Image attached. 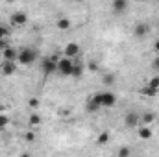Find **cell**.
Wrapping results in <instances>:
<instances>
[{
    "instance_id": "1",
    "label": "cell",
    "mask_w": 159,
    "mask_h": 157,
    "mask_svg": "<svg viewBox=\"0 0 159 157\" xmlns=\"http://www.w3.org/2000/svg\"><path fill=\"white\" fill-rule=\"evenodd\" d=\"M35 59H37V50L34 48H22L17 56V63L20 65H32Z\"/></svg>"
},
{
    "instance_id": "2",
    "label": "cell",
    "mask_w": 159,
    "mask_h": 157,
    "mask_svg": "<svg viewBox=\"0 0 159 157\" xmlns=\"http://www.w3.org/2000/svg\"><path fill=\"white\" fill-rule=\"evenodd\" d=\"M72 67H74V63H72L70 57H67V56L57 61V72H59L61 76H72Z\"/></svg>"
},
{
    "instance_id": "3",
    "label": "cell",
    "mask_w": 159,
    "mask_h": 157,
    "mask_svg": "<svg viewBox=\"0 0 159 157\" xmlns=\"http://www.w3.org/2000/svg\"><path fill=\"white\" fill-rule=\"evenodd\" d=\"M96 96H98L102 107H113V105L117 104V96H115L113 92H109V91H106V92H98Z\"/></svg>"
},
{
    "instance_id": "4",
    "label": "cell",
    "mask_w": 159,
    "mask_h": 157,
    "mask_svg": "<svg viewBox=\"0 0 159 157\" xmlns=\"http://www.w3.org/2000/svg\"><path fill=\"white\" fill-rule=\"evenodd\" d=\"M41 70H43V74H46V76L57 72V61L52 59V57H44L43 63H41Z\"/></svg>"
},
{
    "instance_id": "5",
    "label": "cell",
    "mask_w": 159,
    "mask_h": 157,
    "mask_svg": "<svg viewBox=\"0 0 159 157\" xmlns=\"http://www.w3.org/2000/svg\"><path fill=\"white\" fill-rule=\"evenodd\" d=\"M9 22H11V26H15V28H20V26L28 24V15H26L24 11H15V13L11 15Z\"/></svg>"
},
{
    "instance_id": "6",
    "label": "cell",
    "mask_w": 159,
    "mask_h": 157,
    "mask_svg": "<svg viewBox=\"0 0 159 157\" xmlns=\"http://www.w3.org/2000/svg\"><path fill=\"white\" fill-rule=\"evenodd\" d=\"M139 120H141L139 113L129 111V113L124 115V126H126V128H137V126H139Z\"/></svg>"
},
{
    "instance_id": "7",
    "label": "cell",
    "mask_w": 159,
    "mask_h": 157,
    "mask_svg": "<svg viewBox=\"0 0 159 157\" xmlns=\"http://www.w3.org/2000/svg\"><path fill=\"white\" fill-rule=\"evenodd\" d=\"M0 70H2V74H4V76H11V74H15V70H17V65H15V61L4 59V63L0 65Z\"/></svg>"
},
{
    "instance_id": "8",
    "label": "cell",
    "mask_w": 159,
    "mask_h": 157,
    "mask_svg": "<svg viewBox=\"0 0 159 157\" xmlns=\"http://www.w3.org/2000/svg\"><path fill=\"white\" fill-rule=\"evenodd\" d=\"M128 6H129L128 0H113V11H115V15L126 13L128 11Z\"/></svg>"
},
{
    "instance_id": "9",
    "label": "cell",
    "mask_w": 159,
    "mask_h": 157,
    "mask_svg": "<svg viewBox=\"0 0 159 157\" xmlns=\"http://www.w3.org/2000/svg\"><path fill=\"white\" fill-rule=\"evenodd\" d=\"M146 34H148V24L146 22H137L135 28H133V35L143 39V37H146Z\"/></svg>"
},
{
    "instance_id": "10",
    "label": "cell",
    "mask_w": 159,
    "mask_h": 157,
    "mask_svg": "<svg viewBox=\"0 0 159 157\" xmlns=\"http://www.w3.org/2000/svg\"><path fill=\"white\" fill-rule=\"evenodd\" d=\"M80 52H81V50H80L78 43H69V44L65 46V52H63V54H65L67 57H76V56H80Z\"/></svg>"
},
{
    "instance_id": "11",
    "label": "cell",
    "mask_w": 159,
    "mask_h": 157,
    "mask_svg": "<svg viewBox=\"0 0 159 157\" xmlns=\"http://www.w3.org/2000/svg\"><path fill=\"white\" fill-rule=\"evenodd\" d=\"M137 135H139V139L148 141V139H152L154 131H152V128H148V124H146V126H143V128H139V126H137Z\"/></svg>"
},
{
    "instance_id": "12",
    "label": "cell",
    "mask_w": 159,
    "mask_h": 157,
    "mask_svg": "<svg viewBox=\"0 0 159 157\" xmlns=\"http://www.w3.org/2000/svg\"><path fill=\"white\" fill-rule=\"evenodd\" d=\"M100 107H102V105H100L98 96H96V94H94V96H91V98H89V102H87V109H89L91 113H96Z\"/></svg>"
},
{
    "instance_id": "13",
    "label": "cell",
    "mask_w": 159,
    "mask_h": 157,
    "mask_svg": "<svg viewBox=\"0 0 159 157\" xmlns=\"http://www.w3.org/2000/svg\"><path fill=\"white\" fill-rule=\"evenodd\" d=\"M2 56H4V59H9V61H17V56H19V52H17L15 48L7 46L6 50H2Z\"/></svg>"
},
{
    "instance_id": "14",
    "label": "cell",
    "mask_w": 159,
    "mask_h": 157,
    "mask_svg": "<svg viewBox=\"0 0 159 157\" xmlns=\"http://www.w3.org/2000/svg\"><path fill=\"white\" fill-rule=\"evenodd\" d=\"M141 94H144V96H150V98H156V94H157V89H156V87H150V85L146 83V87H144V89H141Z\"/></svg>"
},
{
    "instance_id": "15",
    "label": "cell",
    "mask_w": 159,
    "mask_h": 157,
    "mask_svg": "<svg viewBox=\"0 0 159 157\" xmlns=\"http://www.w3.org/2000/svg\"><path fill=\"white\" fill-rule=\"evenodd\" d=\"M83 74V63H74V67H72V76L74 78H80Z\"/></svg>"
},
{
    "instance_id": "16",
    "label": "cell",
    "mask_w": 159,
    "mask_h": 157,
    "mask_svg": "<svg viewBox=\"0 0 159 157\" xmlns=\"http://www.w3.org/2000/svg\"><path fill=\"white\" fill-rule=\"evenodd\" d=\"M28 122H30V128H37V126L41 124V117L37 115V113H32Z\"/></svg>"
},
{
    "instance_id": "17",
    "label": "cell",
    "mask_w": 159,
    "mask_h": 157,
    "mask_svg": "<svg viewBox=\"0 0 159 157\" xmlns=\"http://www.w3.org/2000/svg\"><path fill=\"white\" fill-rule=\"evenodd\" d=\"M56 26H57L59 30H69V28H70V20H69V19H59V20L56 22Z\"/></svg>"
},
{
    "instance_id": "18",
    "label": "cell",
    "mask_w": 159,
    "mask_h": 157,
    "mask_svg": "<svg viewBox=\"0 0 159 157\" xmlns=\"http://www.w3.org/2000/svg\"><path fill=\"white\" fill-rule=\"evenodd\" d=\"M156 120V113H152V111H146L144 115H143V122L144 124H152Z\"/></svg>"
},
{
    "instance_id": "19",
    "label": "cell",
    "mask_w": 159,
    "mask_h": 157,
    "mask_svg": "<svg viewBox=\"0 0 159 157\" xmlns=\"http://www.w3.org/2000/svg\"><path fill=\"white\" fill-rule=\"evenodd\" d=\"M100 146H104V144H107L109 142V133L107 131H104V133H100V137H98V141H96Z\"/></svg>"
},
{
    "instance_id": "20",
    "label": "cell",
    "mask_w": 159,
    "mask_h": 157,
    "mask_svg": "<svg viewBox=\"0 0 159 157\" xmlns=\"http://www.w3.org/2000/svg\"><path fill=\"white\" fill-rule=\"evenodd\" d=\"M7 124H9V118H7V115H6V113H0V129H4Z\"/></svg>"
},
{
    "instance_id": "21",
    "label": "cell",
    "mask_w": 159,
    "mask_h": 157,
    "mask_svg": "<svg viewBox=\"0 0 159 157\" xmlns=\"http://www.w3.org/2000/svg\"><path fill=\"white\" fill-rule=\"evenodd\" d=\"M7 35H9V30L0 22V39H2V37H7Z\"/></svg>"
},
{
    "instance_id": "22",
    "label": "cell",
    "mask_w": 159,
    "mask_h": 157,
    "mask_svg": "<svg viewBox=\"0 0 159 157\" xmlns=\"http://www.w3.org/2000/svg\"><path fill=\"white\" fill-rule=\"evenodd\" d=\"M148 85H150V87H156V89H159V76L148 79Z\"/></svg>"
},
{
    "instance_id": "23",
    "label": "cell",
    "mask_w": 159,
    "mask_h": 157,
    "mask_svg": "<svg viewBox=\"0 0 159 157\" xmlns=\"http://www.w3.org/2000/svg\"><path fill=\"white\" fill-rule=\"evenodd\" d=\"M113 81H115V76H113V74H106V76H104V83H106V85H111Z\"/></svg>"
},
{
    "instance_id": "24",
    "label": "cell",
    "mask_w": 159,
    "mask_h": 157,
    "mask_svg": "<svg viewBox=\"0 0 159 157\" xmlns=\"http://www.w3.org/2000/svg\"><path fill=\"white\" fill-rule=\"evenodd\" d=\"M7 46H9V43H7V37H2V39H0V52H2V50H6Z\"/></svg>"
},
{
    "instance_id": "25",
    "label": "cell",
    "mask_w": 159,
    "mask_h": 157,
    "mask_svg": "<svg viewBox=\"0 0 159 157\" xmlns=\"http://www.w3.org/2000/svg\"><path fill=\"white\" fill-rule=\"evenodd\" d=\"M152 69L159 72V54L156 56V57H154V59H152Z\"/></svg>"
},
{
    "instance_id": "26",
    "label": "cell",
    "mask_w": 159,
    "mask_h": 157,
    "mask_svg": "<svg viewBox=\"0 0 159 157\" xmlns=\"http://www.w3.org/2000/svg\"><path fill=\"white\" fill-rule=\"evenodd\" d=\"M30 107L37 109V107H39V100H37V98H32V100H30Z\"/></svg>"
},
{
    "instance_id": "27",
    "label": "cell",
    "mask_w": 159,
    "mask_h": 157,
    "mask_svg": "<svg viewBox=\"0 0 159 157\" xmlns=\"http://www.w3.org/2000/svg\"><path fill=\"white\" fill-rule=\"evenodd\" d=\"M119 155H129V150H128V148H120Z\"/></svg>"
},
{
    "instance_id": "28",
    "label": "cell",
    "mask_w": 159,
    "mask_h": 157,
    "mask_svg": "<svg viewBox=\"0 0 159 157\" xmlns=\"http://www.w3.org/2000/svg\"><path fill=\"white\" fill-rule=\"evenodd\" d=\"M154 52H156V54H159V39L154 43Z\"/></svg>"
},
{
    "instance_id": "29",
    "label": "cell",
    "mask_w": 159,
    "mask_h": 157,
    "mask_svg": "<svg viewBox=\"0 0 159 157\" xmlns=\"http://www.w3.org/2000/svg\"><path fill=\"white\" fill-rule=\"evenodd\" d=\"M26 141H35V135H34V133H28V135H26Z\"/></svg>"
},
{
    "instance_id": "30",
    "label": "cell",
    "mask_w": 159,
    "mask_h": 157,
    "mask_svg": "<svg viewBox=\"0 0 159 157\" xmlns=\"http://www.w3.org/2000/svg\"><path fill=\"white\" fill-rule=\"evenodd\" d=\"M89 69H91V70H96V69H98V65H96V63H91V65H89Z\"/></svg>"
},
{
    "instance_id": "31",
    "label": "cell",
    "mask_w": 159,
    "mask_h": 157,
    "mask_svg": "<svg viewBox=\"0 0 159 157\" xmlns=\"http://www.w3.org/2000/svg\"><path fill=\"white\" fill-rule=\"evenodd\" d=\"M0 113H4V105H0Z\"/></svg>"
},
{
    "instance_id": "32",
    "label": "cell",
    "mask_w": 159,
    "mask_h": 157,
    "mask_svg": "<svg viewBox=\"0 0 159 157\" xmlns=\"http://www.w3.org/2000/svg\"><path fill=\"white\" fill-rule=\"evenodd\" d=\"M74 2H83V0H74Z\"/></svg>"
},
{
    "instance_id": "33",
    "label": "cell",
    "mask_w": 159,
    "mask_h": 157,
    "mask_svg": "<svg viewBox=\"0 0 159 157\" xmlns=\"http://www.w3.org/2000/svg\"><path fill=\"white\" fill-rule=\"evenodd\" d=\"M141 2H146V0H141Z\"/></svg>"
}]
</instances>
